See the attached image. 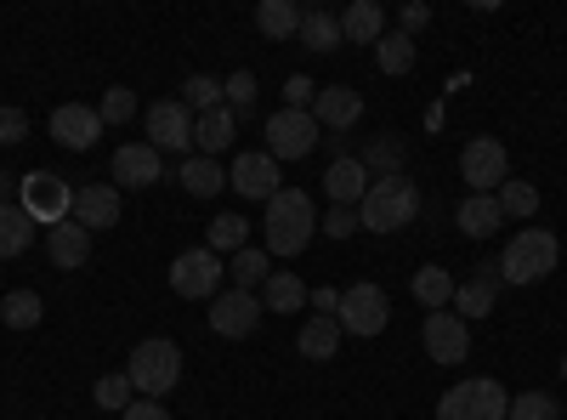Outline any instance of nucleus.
Listing matches in <instances>:
<instances>
[{
  "mask_svg": "<svg viewBox=\"0 0 567 420\" xmlns=\"http://www.w3.org/2000/svg\"><path fill=\"white\" fill-rule=\"evenodd\" d=\"M18 188H23V211L34 216V227L45 222V227H58V222H69L74 216V188H69V182L63 176H52V171H29L23 182H18Z\"/></svg>",
  "mask_w": 567,
  "mask_h": 420,
  "instance_id": "nucleus-8",
  "label": "nucleus"
},
{
  "mask_svg": "<svg viewBox=\"0 0 567 420\" xmlns=\"http://www.w3.org/2000/svg\"><path fill=\"white\" fill-rule=\"evenodd\" d=\"M307 301H312V307H318L323 318H336V307H341V290H329V285H323V290H312Z\"/></svg>",
  "mask_w": 567,
  "mask_h": 420,
  "instance_id": "nucleus-48",
  "label": "nucleus"
},
{
  "mask_svg": "<svg viewBox=\"0 0 567 420\" xmlns=\"http://www.w3.org/2000/svg\"><path fill=\"white\" fill-rule=\"evenodd\" d=\"M267 273H272V256H267V250H239V256H233V267H227L233 290H256V285H267Z\"/></svg>",
  "mask_w": 567,
  "mask_h": 420,
  "instance_id": "nucleus-33",
  "label": "nucleus"
},
{
  "mask_svg": "<svg viewBox=\"0 0 567 420\" xmlns=\"http://www.w3.org/2000/svg\"><path fill=\"white\" fill-rule=\"evenodd\" d=\"M227 188H239V199H272L278 194V160L272 154H239L227 171Z\"/></svg>",
  "mask_w": 567,
  "mask_h": 420,
  "instance_id": "nucleus-15",
  "label": "nucleus"
},
{
  "mask_svg": "<svg viewBox=\"0 0 567 420\" xmlns=\"http://www.w3.org/2000/svg\"><path fill=\"white\" fill-rule=\"evenodd\" d=\"M221 262H216V250L210 245H199V250H182L176 262H171V290L182 296V301H216L221 296Z\"/></svg>",
  "mask_w": 567,
  "mask_h": 420,
  "instance_id": "nucleus-7",
  "label": "nucleus"
},
{
  "mask_svg": "<svg viewBox=\"0 0 567 420\" xmlns=\"http://www.w3.org/2000/svg\"><path fill=\"white\" fill-rule=\"evenodd\" d=\"M323 233H329V239H352V233H358V211H347V205H329Z\"/></svg>",
  "mask_w": 567,
  "mask_h": 420,
  "instance_id": "nucleus-45",
  "label": "nucleus"
},
{
  "mask_svg": "<svg viewBox=\"0 0 567 420\" xmlns=\"http://www.w3.org/2000/svg\"><path fill=\"white\" fill-rule=\"evenodd\" d=\"M261 296L256 290H221L216 301H210V330L221 336V341H245V336H256V324H261Z\"/></svg>",
  "mask_w": 567,
  "mask_h": 420,
  "instance_id": "nucleus-11",
  "label": "nucleus"
},
{
  "mask_svg": "<svg viewBox=\"0 0 567 420\" xmlns=\"http://www.w3.org/2000/svg\"><path fill=\"white\" fill-rule=\"evenodd\" d=\"M414 301L432 307V313H443V307L454 301V278H449L443 267H420V273H414Z\"/></svg>",
  "mask_w": 567,
  "mask_h": 420,
  "instance_id": "nucleus-31",
  "label": "nucleus"
},
{
  "mask_svg": "<svg viewBox=\"0 0 567 420\" xmlns=\"http://www.w3.org/2000/svg\"><path fill=\"white\" fill-rule=\"evenodd\" d=\"M97 114H103V125H125V120L136 114V98H131L125 85H109V91H103V109H97Z\"/></svg>",
  "mask_w": 567,
  "mask_h": 420,
  "instance_id": "nucleus-41",
  "label": "nucleus"
},
{
  "mask_svg": "<svg viewBox=\"0 0 567 420\" xmlns=\"http://www.w3.org/2000/svg\"><path fill=\"white\" fill-rule=\"evenodd\" d=\"M556 262H561L556 233L523 227V233L505 245V256H499V278H505V285H539L545 273H556Z\"/></svg>",
  "mask_w": 567,
  "mask_h": 420,
  "instance_id": "nucleus-4",
  "label": "nucleus"
},
{
  "mask_svg": "<svg viewBox=\"0 0 567 420\" xmlns=\"http://www.w3.org/2000/svg\"><path fill=\"white\" fill-rule=\"evenodd\" d=\"M245 233H250L245 216H216L210 222V250H233V256H239L245 250Z\"/></svg>",
  "mask_w": 567,
  "mask_h": 420,
  "instance_id": "nucleus-38",
  "label": "nucleus"
},
{
  "mask_svg": "<svg viewBox=\"0 0 567 420\" xmlns=\"http://www.w3.org/2000/svg\"><path fill=\"white\" fill-rule=\"evenodd\" d=\"M182 109H194V114L221 109V80H210V74H187V85H182Z\"/></svg>",
  "mask_w": 567,
  "mask_h": 420,
  "instance_id": "nucleus-36",
  "label": "nucleus"
},
{
  "mask_svg": "<svg viewBox=\"0 0 567 420\" xmlns=\"http://www.w3.org/2000/svg\"><path fill=\"white\" fill-rule=\"evenodd\" d=\"M45 256H52V267L58 273H74V267H85L91 262V233L69 216V222H58V227H45Z\"/></svg>",
  "mask_w": 567,
  "mask_h": 420,
  "instance_id": "nucleus-19",
  "label": "nucleus"
},
{
  "mask_svg": "<svg viewBox=\"0 0 567 420\" xmlns=\"http://www.w3.org/2000/svg\"><path fill=\"white\" fill-rule=\"evenodd\" d=\"M505 420H556V403L545 392H523V398H511V414Z\"/></svg>",
  "mask_w": 567,
  "mask_h": 420,
  "instance_id": "nucleus-42",
  "label": "nucleus"
},
{
  "mask_svg": "<svg viewBox=\"0 0 567 420\" xmlns=\"http://www.w3.org/2000/svg\"><path fill=\"white\" fill-rule=\"evenodd\" d=\"M425 23H432V7H420V0H414V7H403V34H409V40H414Z\"/></svg>",
  "mask_w": 567,
  "mask_h": 420,
  "instance_id": "nucleus-47",
  "label": "nucleus"
},
{
  "mask_svg": "<svg viewBox=\"0 0 567 420\" xmlns=\"http://www.w3.org/2000/svg\"><path fill=\"white\" fill-rule=\"evenodd\" d=\"M341 34L352 45H374L386 34V12H381V0H352V7L341 12Z\"/></svg>",
  "mask_w": 567,
  "mask_h": 420,
  "instance_id": "nucleus-23",
  "label": "nucleus"
},
{
  "mask_svg": "<svg viewBox=\"0 0 567 420\" xmlns=\"http://www.w3.org/2000/svg\"><path fill=\"white\" fill-rule=\"evenodd\" d=\"M318 148V120L312 109H278L267 120V154L272 160H307Z\"/></svg>",
  "mask_w": 567,
  "mask_h": 420,
  "instance_id": "nucleus-10",
  "label": "nucleus"
},
{
  "mask_svg": "<svg viewBox=\"0 0 567 420\" xmlns=\"http://www.w3.org/2000/svg\"><path fill=\"white\" fill-rule=\"evenodd\" d=\"M221 103H227L233 114H245V109L256 103V74H250V69H239V74H227V80H221Z\"/></svg>",
  "mask_w": 567,
  "mask_h": 420,
  "instance_id": "nucleus-40",
  "label": "nucleus"
},
{
  "mask_svg": "<svg viewBox=\"0 0 567 420\" xmlns=\"http://www.w3.org/2000/svg\"><path fill=\"white\" fill-rule=\"evenodd\" d=\"M267 256H301L312 245V233H318V211L301 188H278L267 199Z\"/></svg>",
  "mask_w": 567,
  "mask_h": 420,
  "instance_id": "nucleus-1",
  "label": "nucleus"
},
{
  "mask_svg": "<svg viewBox=\"0 0 567 420\" xmlns=\"http://www.w3.org/2000/svg\"><path fill=\"white\" fill-rule=\"evenodd\" d=\"M323 194H329V205L358 211L363 194H369V165L363 160H336V165L323 171Z\"/></svg>",
  "mask_w": 567,
  "mask_h": 420,
  "instance_id": "nucleus-20",
  "label": "nucleus"
},
{
  "mask_svg": "<svg viewBox=\"0 0 567 420\" xmlns=\"http://www.w3.org/2000/svg\"><path fill=\"white\" fill-rule=\"evenodd\" d=\"M414 216H420V188L409 176H374L358 205V227H369V233H398Z\"/></svg>",
  "mask_w": 567,
  "mask_h": 420,
  "instance_id": "nucleus-2",
  "label": "nucleus"
},
{
  "mask_svg": "<svg viewBox=\"0 0 567 420\" xmlns=\"http://www.w3.org/2000/svg\"><path fill=\"white\" fill-rule=\"evenodd\" d=\"M148 148L187 154V148H194V114H187L182 103H154L148 109Z\"/></svg>",
  "mask_w": 567,
  "mask_h": 420,
  "instance_id": "nucleus-13",
  "label": "nucleus"
},
{
  "mask_svg": "<svg viewBox=\"0 0 567 420\" xmlns=\"http://www.w3.org/2000/svg\"><path fill=\"white\" fill-rule=\"evenodd\" d=\"M40 313H45V301H40L34 290H12L7 301H0V318H7V330H34Z\"/></svg>",
  "mask_w": 567,
  "mask_h": 420,
  "instance_id": "nucleus-35",
  "label": "nucleus"
},
{
  "mask_svg": "<svg viewBox=\"0 0 567 420\" xmlns=\"http://www.w3.org/2000/svg\"><path fill=\"white\" fill-rule=\"evenodd\" d=\"M499 222H505V211H499L494 194H465V205H460V227L471 233V239H488Z\"/></svg>",
  "mask_w": 567,
  "mask_h": 420,
  "instance_id": "nucleus-29",
  "label": "nucleus"
},
{
  "mask_svg": "<svg viewBox=\"0 0 567 420\" xmlns=\"http://www.w3.org/2000/svg\"><path fill=\"white\" fill-rule=\"evenodd\" d=\"M233 136H239V114H233L227 103L194 120V143H199V154H205V160L227 154V148H233Z\"/></svg>",
  "mask_w": 567,
  "mask_h": 420,
  "instance_id": "nucleus-22",
  "label": "nucleus"
},
{
  "mask_svg": "<svg viewBox=\"0 0 567 420\" xmlns=\"http://www.w3.org/2000/svg\"><path fill=\"white\" fill-rule=\"evenodd\" d=\"M403 154H409V143L386 131V136H374V143H369L363 165H369V171H381V176H403Z\"/></svg>",
  "mask_w": 567,
  "mask_h": 420,
  "instance_id": "nucleus-34",
  "label": "nucleus"
},
{
  "mask_svg": "<svg viewBox=\"0 0 567 420\" xmlns=\"http://www.w3.org/2000/svg\"><path fill=\"white\" fill-rule=\"evenodd\" d=\"M74 222L85 233L114 227L120 222V188H114V182H85V188H74Z\"/></svg>",
  "mask_w": 567,
  "mask_h": 420,
  "instance_id": "nucleus-17",
  "label": "nucleus"
},
{
  "mask_svg": "<svg viewBox=\"0 0 567 420\" xmlns=\"http://www.w3.org/2000/svg\"><path fill=\"white\" fill-rule=\"evenodd\" d=\"M52 136H58L69 154H85L103 136V114L91 109V103H63V109H52Z\"/></svg>",
  "mask_w": 567,
  "mask_h": 420,
  "instance_id": "nucleus-14",
  "label": "nucleus"
},
{
  "mask_svg": "<svg viewBox=\"0 0 567 420\" xmlns=\"http://www.w3.org/2000/svg\"><path fill=\"white\" fill-rule=\"evenodd\" d=\"M125 420H171V409H159L154 398H131V409H125Z\"/></svg>",
  "mask_w": 567,
  "mask_h": 420,
  "instance_id": "nucleus-46",
  "label": "nucleus"
},
{
  "mask_svg": "<svg viewBox=\"0 0 567 420\" xmlns=\"http://www.w3.org/2000/svg\"><path fill=\"white\" fill-rule=\"evenodd\" d=\"M307 296H312V290L301 285L296 273H267V285H261V307H267V313H301Z\"/></svg>",
  "mask_w": 567,
  "mask_h": 420,
  "instance_id": "nucleus-27",
  "label": "nucleus"
},
{
  "mask_svg": "<svg viewBox=\"0 0 567 420\" xmlns=\"http://www.w3.org/2000/svg\"><path fill=\"white\" fill-rule=\"evenodd\" d=\"M256 29L267 40H296L301 34V7H296V0H261V7H256Z\"/></svg>",
  "mask_w": 567,
  "mask_h": 420,
  "instance_id": "nucleus-26",
  "label": "nucleus"
},
{
  "mask_svg": "<svg viewBox=\"0 0 567 420\" xmlns=\"http://www.w3.org/2000/svg\"><path fill=\"white\" fill-rule=\"evenodd\" d=\"M0 205H12V176L0 171Z\"/></svg>",
  "mask_w": 567,
  "mask_h": 420,
  "instance_id": "nucleus-49",
  "label": "nucleus"
},
{
  "mask_svg": "<svg viewBox=\"0 0 567 420\" xmlns=\"http://www.w3.org/2000/svg\"><path fill=\"white\" fill-rule=\"evenodd\" d=\"M561 381H567V358H561Z\"/></svg>",
  "mask_w": 567,
  "mask_h": 420,
  "instance_id": "nucleus-50",
  "label": "nucleus"
},
{
  "mask_svg": "<svg viewBox=\"0 0 567 420\" xmlns=\"http://www.w3.org/2000/svg\"><path fill=\"white\" fill-rule=\"evenodd\" d=\"M499 211L505 216H534L539 211V188H534V182H499Z\"/></svg>",
  "mask_w": 567,
  "mask_h": 420,
  "instance_id": "nucleus-37",
  "label": "nucleus"
},
{
  "mask_svg": "<svg viewBox=\"0 0 567 420\" xmlns=\"http://www.w3.org/2000/svg\"><path fill=\"white\" fill-rule=\"evenodd\" d=\"M312 120H318V131H323V125H329V131H352V125L363 120V98H358L352 85H318Z\"/></svg>",
  "mask_w": 567,
  "mask_h": 420,
  "instance_id": "nucleus-16",
  "label": "nucleus"
},
{
  "mask_svg": "<svg viewBox=\"0 0 567 420\" xmlns=\"http://www.w3.org/2000/svg\"><path fill=\"white\" fill-rule=\"evenodd\" d=\"M34 245V216L23 205H0V256H23Z\"/></svg>",
  "mask_w": 567,
  "mask_h": 420,
  "instance_id": "nucleus-30",
  "label": "nucleus"
},
{
  "mask_svg": "<svg viewBox=\"0 0 567 420\" xmlns=\"http://www.w3.org/2000/svg\"><path fill=\"white\" fill-rule=\"evenodd\" d=\"M131 392H136V387H131V376H125V369H120V376H103L97 387H91V398H97V409H120V414L131 409Z\"/></svg>",
  "mask_w": 567,
  "mask_h": 420,
  "instance_id": "nucleus-39",
  "label": "nucleus"
},
{
  "mask_svg": "<svg viewBox=\"0 0 567 420\" xmlns=\"http://www.w3.org/2000/svg\"><path fill=\"white\" fill-rule=\"evenodd\" d=\"M499 267H477V278H465V285H454V318H488L494 301H499Z\"/></svg>",
  "mask_w": 567,
  "mask_h": 420,
  "instance_id": "nucleus-18",
  "label": "nucleus"
},
{
  "mask_svg": "<svg viewBox=\"0 0 567 420\" xmlns=\"http://www.w3.org/2000/svg\"><path fill=\"white\" fill-rule=\"evenodd\" d=\"M420 341H425V352H432V363H465V352H471V324L443 307V313L425 318Z\"/></svg>",
  "mask_w": 567,
  "mask_h": 420,
  "instance_id": "nucleus-12",
  "label": "nucleus"
},
{
  "mask_svg": "<svg viewBox=\"0 0 567 420\" xmlns=\"http://www.w3.org/2000/svg\"><path fill=\"white\" fill-rule=\"evenodd\" d=\"M23 136H29V114H23V109H0V143L18 148Z\"/></svg>",
  "mask_w": 567,
  "mask_h": 420,
  "instance_id": "nucleus-43",
  "label": "nucleus"
},
{
  "mask_svg": "<svg viewBox=\"0 0 567 420\" xmlns=\"http://www.w3.org/2000/svg\"><path fill=\"white\" fill-rule=\"evenodd\" d=\"M125 376L136 387V398H165L176 381H182V347L165 341V336H148V341H136L131 347V363H125Z\"/></svg>",
  "mask_w": 567,
  "mask_h": 420,
  "instance_id": "nucleus-3",
  "label": "nucleus"
},
{
  "mask_svg": "<svg viewBox=\"0 0 567 420\" xmlns=\"http://www.w3.org/2000/svg\"><path fill=\"white\" fill-rule=\"evenodd\" d=\"M374 63H381V74H409L414 69V40L403 29L381 34V40H374Z\"/></svg>",
  "mask_w": 567,
  "mask_h": 420,
  "instance_id": "nucleus-32",
  "label": "nucleus"
},
{
  "mask_svg": "<svg viewBox=\"0 0 567 420\" xmlns=\"http://www.w3.org/2000/svg\"><path fill=\"white\" fill-rule=\"evenodd\" d=\"M114 182L120 188H154L159 182V148H148V143L114 148Z\"/></svg>",
  "mask_w": 567,
  "mask_h": 420,
  "instance_id": "nucleus-21",
  "label": "nucleus"
},
{
  "mask_svg": "<svg viewBox=\"0 0 567 420\" xmlns=\"http://www.w3.org/2000/svg\"><path fill=\"white\" fill-rule=\"evenodd\" d=\"M312 98H318V85L307 74H290V85H284V109H312Z\"/></svg>",
  "mask_w": 567,
  "mask_h": 420,
  "instance_id": "nucleus-44",
  "label": "nucleus"
},
{
  "mask_svg": "<svg viewBox=\"0 0 567 420\" xmlns=\"http://www.w3.org/2000/svg\"><path fill=\"white\" fill-rule=\"evenodd\" d=\"M296 40L307 45V52H336L347 34H341V18L329 7H301V34Z\"/></svg>",
  "mask_w": 567,
  "mask_h": 420,
  "instance_id": "nucleus-24",
  "label": "nucleus"
},
{
  "mask_svg": "<svg viewBox=\"0 0 567 420\" xmlns=\"http://www.w3.org/2000/svg\"><path fill=\"white\" fill-rule=\"evenodd\" d=\"M460 176H465L471 194H494L499 182H511V160H505L499 136H471L465 154H460Z\"/></svg>",
  "mask_w": 567,
  "mask_h": 420,
  "instance_id": "nucleus-9",
  "label": "nucleus"
},
{
  "mask_svg": "<svg viewBox=\"0 0 567 420\" xmlns=\"http://www.w3.org/2000/svg\"><path fill=\"white\" fill-rule=\"evenodd\" d=\"M296 347H301V358H312V363H329V358L341 352V324H336V318H307Z\"/></svg>",
  "mask_w": 567,
  "mask_h": 420,
  "instance_id": "nucleus-25",
  "label": "nucleus"
},
{
  "mask_svg": "<svg viewBox=\"0 0 567 420\" xmlns=\"http://www.w3.org/2000/svg\"><path fill=\"white\" fill-rule=\"evenodd\" d=\"M182 188L194 194V199H216V194L227 188V171H221L216 160H205V154H199V160L187 154V160H182Z\"/></svg>",
  "mask_w": 567,
  "mask_h": 420,
  "instance_id": "nucleus-28",
  "label": "nucleus"
},
{
  "mask_svg": "<svg viewBox=\"0 0 567 420\" xmlns=\"http://www.w3.org/2000/svg\"><path fill=\"white\" fill-rule=\"evenodd\" d=\"M336 324H341V336H363V341H374L392 324V301H386V290L381 285H347L341 290V307H336Z\"/></svg>",
  "mask_w": 567,
  "mask_h": 420,
  "instance_id": "nucleus-6",
  "label": "nucleus"
},
{
  "mask_svg": "<svg viewBox=\"0 0 567 420\" xmlns=\"http://www.w3.org/2000/svg\"><path fill=\"white\" fill-rule=\"evenodd\" d=\"M505 414H511V398L488 376H471L437 398V420H505Z\"/></svg>",
  "mask_w": 567,
  "mask_h": 420,
  "instance_id": "nucleus-5",
  "label": "nucleus"
}]
</instances>
